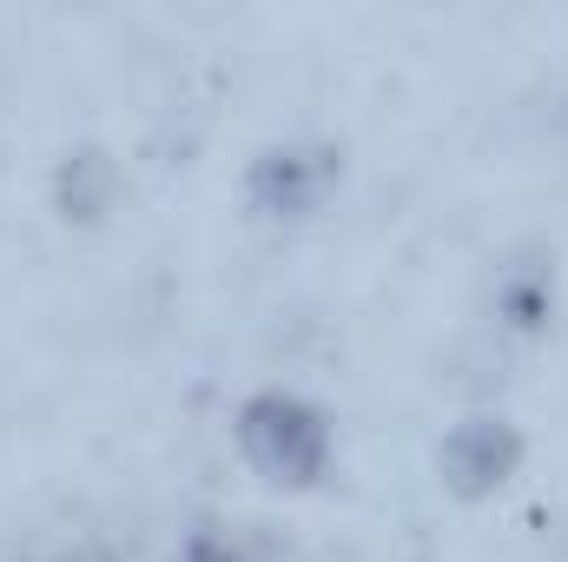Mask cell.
<instances>
[{
    "label": "cell",
    "mask_w": 568,
    "mask_h": 562,
    "mask_svg": "<svg viewBox=\"0 0 568 562\" xmlns=\"http://www.w3.org/2000/svg\"><path fill=\"white\" fill-rule=\"evenodd\" d=\"M239 443H245L252 470L272 476V483H284V490L317 483L324 463H331V423H324V411L304 404V398H291V391L252 398V404L239 411Z\"/></svg>",
    "instance_id": "6da1fadb"
},
{
    "label": "cell",
    "mask_w": 568,
    "mask_h": 562,
    "mask_svg": "<svg viewBox=\"0 0 568 562\" xmlns=\"http://www.w3.org/2000/svg\"><path fill=\"white\" fill-rule=\"evenodd\" d=\"M337 185V152L331 145H272L252 165V212L265 219H304L324 205V192Z\"/></svg>",
    "instance_id": "7a4b0ae2"
},
{
    "label": "cell",
    "mask_w": 568,
    "mask_h": 562,
    "mask_svg": "<svg viewBox=\"0 0 568 562\" xmlns=\"http://www.w3.org/2000/svg\"><path fill=\"white\" fill-rule=\"evenodd\" d=\"M516 463H523V436L503 418H469L443 436V483H449L463 503L496 496V490L516 476Z\"/></svg>",
    "instance_id": "3957f363"
},
{
    "label": "cell",
    "mask_w": 568,
    "mask_h": 562,
    "mask_svg": "<svg viewBox=\"0 0 568 562\" xmlns=\"http://www.w3.org/2000/svg\"><path fill=\"white\" fill-rule=\"evenodd\" d=\"M113 199V159L100 145H80L67 165H60V212L67 219H100Z\"/></svg>",
    "instance_id": "277c9868"
},
{
    "label": "cell",
    "mask_w": 568,
    "mask_h": 562,
    "mask_svg": "<svg viewBox=\"0 0 568 562\" xmlns=\"http://www.w3.org/2000/svg\"><path fill=\"white\" fill-rule=\"evenodd\" d=\"M503 311H509L516 324H542V318H549V272H542V265H516V272L503 279Z\"/></svg>",
    "instance_id": "5b68a950"
},
{
    "label": "cell",
    "mask_w": 568,
    "mask_h": 562,
    "mask_svg": "<svg viewBox=\"0 0 568 562\" xmlns=\"http://www.w3.org/2000/svg\"><path fill=\"white\" fill-rule=\"evenodd\" d=\"M185 562H239L225 543H212V536H192V550H185Z\"/></svg>",
    "instance_id": "8992f818"
}]
</instances>
